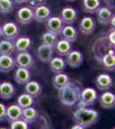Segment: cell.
<instances>
[{"mask_svg": "<svg viewBox=\"0 0 115 129\" xmlns=\"http://www.w3.org/2000/svg\"><path fill=\"white\" fill-rule=\"evenodd\" d=\"M73 121L84 128H89L98 122L100 115L98 111L87 107H78L73 113Z\"/></svg>", "mask_w": 115, "mask_h": 129, "instance_id": "6da1fadb", "label": "cell"}, {"mask_svg": "<svg viewBox=\"0 0 115 129\" xmlns=\"http://www.w3.org/2000/svg\"><path fill=\"white\" fill-rule=\"evenodd\" d=\"M81 90L78 85L70 81L65 86L58 90V99L64 106L72 107L79 102Z\"/></svg>", "mask_w": 115, "mask_h": 129, "instance_id": "7a4b0ae2", "label": "cell"}, {"mask_svg": "<svg viewBox=\"0 0 115 129\" xmlns=\"http://www.w3.org/2000/svg\"><path fill=\"white\" fill-rule=\"evenodd\" d=\"M98 99L97 90L91 87H88L81 90L80 99H79L78 107H89L95 103Z\"/></svg>", "mask_w": 115, "mask_h": 129, "instance_id": "3957f363", "label": "cell"}, {"mask_svg": "<svg viewBox=\"0 0 115 129\" xmlns=\"http://www.w3.org/2000/svg\"><path fill=\"white\" fill-rule=\"evenodd\" d=\"M98 61L101 63L104 70L108 72H113L115 69V55L114 49L110 48L106 51L101 57L98 58Z\"/></svg>", "mask_w": 115, "mask_h": 129, "instance_id": "277c9868", "label": "cell"}, {"mask_svg": "<svg viewBox=\"0 0 115 129\" xmlns=\"http://www.w3.org/2000/svg\"><path fill=\"white\" fill-rule=\"evenodd\" d=\"M2 29V36L5 40L12 41L16 40L19 35L20 29L18 25L14 22H6L1 27Z\"/></svg>", "mask_w": 115, "mask_h": 129, "instance_id": "5b68a950", "label": "cell"}, {"mask_svg": "<svg viewBox=\"0 0 115 129\" xmlns=\"http://www.w3.org/2000/svg\"><path fill=\"white\" fill-rule=\"evenodd\" d=\"M59 17L64 25H73L78 18V12L71 6H65L60 11Z\"/></svg>", "mask_w": 115, "mask_h": 129, "instance_id": "8992f818", "label": "cell"}, {"mask_svg": "<svg viewBox=\"0 0 115 129\" xmlns=\"http://www.w3.org/2000/svg\"><path fill=\"white\" fill-rule=\"evenodd\" d=\"M34 20L38 22H46L52 16V10L48 5H41L33 9Z\"/></svg>", "mask_w": 115, "mask_h": 129, "instance_id": "52a82bcc", "label": "cell"}, {"mask_svg": "<svg viewBox=\"0 0 115 129\" xmlns=\"http://www.w3.org/2000/svg\"><path fill=\"white\" fill-rule=\"evenodd\" d=\"M16 19L18 23L21 24H29L34 20V13L33 9L28 6H23L18 9L16 14Z\"/></svg>", "mask_w": 115, "mask_h": 129, "instance_id": "ba28073f", "label": "cell"}, {"mask_svg": "<svg viewBox=\"0 0 115 129\" xmlns=\"http://www.w3.org/2000/svg\"><path fill=\"white\" fill-rule=\"evenodd\" d=\"M15 59H16V66L18 67H23L30 70L34 66V59L28 52L18 53Z\"/></svg>", "mask_w": 115, "mask_h": 129, "instance_id": "9c48e42d", "label": "cell"}, {"mask_svg": "<svg viewBox=\"0 0 115 129\" xmlns=\"http://www.w3.org/2000/svg\"><path fill=\"white\" fill-rule=\"evenodd\" d=\"M65 62L70 67L78 68L83 62V54L79 50H71L65 56Z\"/></svg>", "mask_w": 115, "mask_h": 129, "instance_id": "30bf717a", "label": "cell"}, {"mask_svg": "<svg viewBox=\"0 0 115 129\" xmlns=\"http://www.w3.org/2000/svg\"><path fill=\"white\" fill-rule=\"evenodd\" d=\"M95 84L98 89L101 91H106L110 89L113 85V79L112 76L106 73L99 74L95 78Z\"/></svg>", "mask_w": 115, "mask_h": 129, "instance_id": "8fae6325", "label": "cell"}, {"mask_svg": "<svg viewBox=\"0 0 115 129\" xmlns=\"http://www.w3.org/2000/svg\"><path fill=\"white\" fill-rule=\"evenodd\" d=\"M96 22L91 16H84L79 23V30L84 35H90L95 31Z\"/></svg>", "mask_w": 115, "mask_h": 129, "instance_id": "7c38bea8", "label": "cell"}, {"mask_svg": "<svg viewBox=\"0 0 115 129\" xmlns=\"http://www.w3.org/2000/svg\"><path fill=\"white\" fill-rule=\"evenodd\" d=\"M53 49L54 48L51 46L41 44V46H39L38 49H37V57L42 63H49L51 59L54 57Z\"/></svg>", "mask_w": 115, "mask_h": 129, "instance_id": "4fadbf2b", "label": "cell"}, {"mask_svg": "<svg viewBox=\"0 0 115 129\" xmlns=\"http://www.w3.org/2000/svg\"><path fill=\"white\" fill-rule=\"evenodd\" d=\"M31 78H32V73L29 69L23 67H17V69L15 71L14 79L18 84L25 85L31 80Z\"/></svg>", "mask_w": 115, "mask_h": 129, "instance_id": "5bb4252c", "label": "cell"}, {"mask_svg": "<svg viewBox=\"0 0 115 129\" xmlns=\"http://www.w3.org/2000/svg\"><path fill=\"white\" fill-rule=\"evenodd\" d=\"M64 24L63 22V21L61 20V18L59 16H52L46 22V27H47V31L50 32H53L57 34L58 35L60 34L61 30L64 28Z\"/></svg>", "mask_w": 115, "mask_h": 129, "instance_id": "9a60e30c", "label": "cell"}, {"mask_svg": "<svg viewBox=\"0 0 115 129\" xmlns=\"http://www.w3.org/2000/svg\"><path fill=\"white\" fill-rule=\"evenodd\" d=\"M16 66V59L11 55H0V72L7 73Z\"/></svg>", "mask_w": 115, "mask_h": 129, "instance_id": "2e32d148", "label": "cell"}, {"mask_svg": "<svg viewBox=\"0 0 115 129\" xmlns=\"http://www.w3.org/2000/svg\"><path fill=\"white\" fill-rule=\"evenodd\" d=\"M59 35L63 40L68 41L70 43H73L76 41L77 37H78V30L73 25H64Z\"/></svg>", "mask_w": 115, "mask_h": 129, "instance_id": "e0dca14e", "label": "cell"}, {"mask_svg": "<svg viewBox=\"0 0 115 129\" xmlns=\"http://www.w3.org/2000/svg\"><path fill=\"white\" fill-rule=\"evenodd\" d=\"M16 92V87L10 82L4 81V82L0 83V98L10 100L14 96Z\"/></svg>", "mask_w": 115, "mask_h": 129, "instance_id": "ac0fdd59", "label": "cell"}, {"mask_svg": "<svg viewBox=\"0 0 115 129\" xmlns=\"http://www.w3.org/2000/svg\"><path fill=\"white\" fill-rule=\"evenodd\" d=\"M113 15L114 14H112V10L106 6H103L100 8L96 12V19L100 24L106 26L110 23V21Z\"/></svg>", "mask_w": 115, "mask_h": 129, "instance_id": "d6986e66", "label": "cell"}, {"mask_svg": "<svg viewBox=\"0 0 115 129\" xmlns=\"http://www.w3.org/2000/svg\"><path fill=\"white\" fill-rule=\"evenodd\" d=\"M99 103L105 109H113L115 106V95L111 91L106 90L99 96Z\"/></svg>", "mask_w": 115, "mask_h": 129, "instance_id": "ffe728a7", "label": "cell"}, {"mask_svg": "<svg viewBox=\"0 0 115 129\" xmlns=\"http://www.w3.org/2000/svg\"><path fill=\"white\" fill-rule=\"evenodd\" d=\"M49 66L51 72H53L55 74H58L62 73L65 71L67 64H66L65 59L64 58L57 56V57H53L51 59V61L49 62Z\"/></svg>", "mask_w": 115, "mask_h": 129, "instance_id": "44dd1931", "label": "cell"}, {"mask_svg": "<svg viewBox=\"0 0 115 129\" xmlns=\"http://www.w3.org/2000/svg\"><path fill=\"white\" fill-rule=\"evenodd\" d=\"M22 109H21L17 104H11L8 108H6L5 119L9 122L15 121L22 118Z\"/></svg>", "mask_w": 115, "mask_h": 129, "instance_id": "7402d4cb", "label": "cell"}, {"mask_svg": "<svg viewBox=\"0 0 115 129\" xmlns=\"http://www.w3.org/2000/svg\"><path fill=\"white\" fill-rule=\"evenodd\" d=\"M15 48L18 53H22V52H28L30 49L31 45H32V41L31 38L27 35L16 38V41L14 42Z\"/></svg>", "mask_w": 115, "mask_h": 129, "instance_id": "603a6c76", "label": "cell"}, {"mask_svg": "<svg viewBox=\"0 0 115 129\" xmlns=\"http://www.w3.org/2000/svg\"><path fill=\"white\" fill-rule=\"evenodd\" d=\"M56 51V53L60 56V57H64L66 56L72 50V45L70 41H65V40H61L58 41L56 45L53 47Z\"/></svg>", "mask_w": 115, "mask_h": 129, "instance_id": "cb8c5ba5", "label": "cell"}, {"mask_svg": "<svg viewBox=\"0 0 115 129\" xmlns=\"http://www.w3.org/2000/svg\"><path fill=\"white\" fill-rule=\"evenodd\" d=\"M25 89V93L30 95L31 96L34 97H38L40 95L42 92V86L41 85V84L36 81H29L28 83H27L25 84L24 87Z\"/></svg>", "mask_w": 115, "mask_h": 129, "instance_id": "d4e9b609", "label": "cell"}, {"mask_svg": "<svg viewBox=\"0 0 115 129\" xmlns=\"http://www.w3.org/2000/svg\"><path fill=\"white\" fill-rule=\"evenodd\" d=\"M101 0H83V10L86 13L95 14L101 7Z\"/></svg>", "mask_w": 115, "mask_h": 129, "instance_id": "484cf974", "label": "cell"}, {"mask_svg": "<svg viewBox=\"0 0 115 129\" xmlns=\"http://www.w3.org/2000/svg\"><path fill=\"white\" fill-rule=\"evenodd\" d=\"M69 82H70V78H69L67 74L64 73V72L55 74V76H53V80H52L53 87L57 90L63 88L64 86H65Z\"/></svg>", "mask_w": 115, "mask_h": 129, "instance_id": "4316f807", "label": "cell"}, {"mask_svg": "<svg viewBox=\"0 0 115 129\" xmlns=\"http://www.w3.org/2000/svg\"><path fill=\"white\" fill-rule=\"evenodd\" d=\"M38 111L32 106V107H28L22 109V118L21 119L26 121L27 123L30 124L38 118Z\"/></svg>", "mask_w": 115, "mask_h": 129, "instance_id": "83f0119b", "label": "cell"}, {"mask_svg": "<svg viewBox=\"0 0 115 129\" xmlns=\"http://www.w3.org/2000/svg\"><path fill=\"white\" fill-rule=\"evenodd\" d=\"M15 50L16 48L12 41L5 39L0 41V55H12Z\"/></svg>", "mask_w": 115, "mask_h": 129, "instance_id": "f1b7e54d", "label": "cell"}, {"mask_svg": "<svg viewBox=\"0 0 115 129\" xmlns=\"http://www.w3.org/2000/svg\"><path fill=\"white\" fill-rule=\"evenodd\" d=\"M17 104L21 109H24L26 108L32 107L34 105V97L31 96L30 95L27 94V93H23V94H21L19 96L17 97Z\"/></svg>", "mask_w": 115, "mask_h": 129, "instance_id": "f546056e", "label": "cell"}, {"mask_svg": "<svg viewBox=\"0 0 115 129\" xmlns=\"http://www.w3.org/2000/svg\"><path fill=\"white\" fill-rule=\"evenodd\" d=\"M58 41V35L55 33L50 32V31H47L42 35L41 36V42L42 44L51 46V47H54L56 45L57 41Z\"/></svg>", "mask_w": 115, "mask_h": 129, "instance_id": "4dcf8cb0", "label": "cell"}, {"mask_svg": "<svg viewBox=\"0 0 115 129\" xmlns=\"http://www.w3.org/2000/svg\"><path fill=\"white\" fill-rule=\"evenodd\" d=\"M14 10V2L12 0H0V13L9 14Z\"/></svg>", "mask_w": 115, "mask_h": 129, "instance_id": "1f68e13d", "label": "cell"}, {"mask_svg": "<svg viewBox=\"0 0 115 129\" xmlns=\"http://www.w3.org/2000/svg\"><path fill=\"white\" fill-rule=\"evenodd\" d=\"M104 40L106 45L110 47V48H113L115 47V31L114 28H111L109 31L106 34L105 37H104Z\"/></svg>", "mask_w": 115, "mask_h": 129, "instance_id": "d6a6232c", "label": "cell"}, {"mask_svg": "<svg viewBox=\"0 0 115 129\" xmlns=\"http://www.w3.org/2000/svg\"><path fill=\"white\" fill-rule=\"evenodd\" d=\"M10 129H29V126L28 123L20 119L10 122Z\"/></svg>", "mask_w": 115, "mask_h": 129, "instance_id": "836d02e7", "label": "cell"}, {"mask_svg": "<svg viewBox=\"0 0 115 129\" xmlns=\"http://www.w3.org/2000/svg\"><path fill=\"white\" fill-rule=\"evenodd\" d=\"M47 0H27L26 3L28 4V7H30L31 9H34V8L37 7L39 5H45Z\"/></svg>", "mask_w": 115, "mask_h": 129, "instance_id": "e575fe53", "label": "cell"}, {"mask_svg": "<svg viewBox=\"0 0 115 129\" xmlns=\"http://www.w3.org/2000/svg\"><path fill=\"white\" fill-rule=\"evenodd\" d=\"M6 116V106L4 103H0V122L5 120Z\"/></svg>", "mask_w": 115, "mask_h": 129, "instance_id": "d590c367", "label": "cell"}, {"mask_svg": "<svg viewBox=\"0 0 115 129\" xmlns=\"http://www.w3.org/2000/svg\"><path fill=\"white\" fill-rule=\"evenodd\" d=\"M105 3L107 5L106 7H108L109 9L114 8V0H105Z\"/></svg>", "mask_w": 115, "mask_h": 129, "instance_id": "8d00e7d4", "label": "cell"}, {"mask_svg": "<svg viewBox=\"0 0 115 129\" xmlns=\"http://www.w3.org/2000/svg\"><path fill=\"white\" fill-rule=\"evenodd\" d=\"M15 4H17V5H21V4H24L27 2V0H12Z\"/></svg>", "mask_w": 115, "mask_h": 129, "instance_id": "74e56055", "label": "cell"}, {"mask_svg": "<svg viewBox=\"0 0 115 129\" xmlns=\"http://www.w3.org/2000/svg\"><path fill=\"white\" fill-rule=\"evenodd\" d=\"M114 21H115V16L113 15V16H112V19H111V21H110V23H109V24H111V28H114V27H115Z\"/></svg>", "mask_w": 115, "mask_h": 129, "instance_id": "f35d334b", "label": "cell"}, {"mask_svg": "<svg viewBox=\"0 0 115 129\" xmlns=\"http://www.w3.org/2000/svg\"><path fill=\"white\" fill-rule=\"evenodd\" d=\"M70 129H85L84 127H83V126H79V125H74V126H72Z\"/></svg>", "mask_w": 115, "mask_h": 129, "instance_id": "ab89813d", "label": "cell"}, {"mask_svg": "<svg viewBox=\"0 0 115 129\" xmlns=\"http://www.w3.org/2000/svg\"><path fill=\"white\" fill-rule=\"evenodd\" d=\"M2 37V29H1V26H0V38Z\"/></svg>", "mask_w": 115, "mask_h": 129, "instance_id": "60d3db41", "label": "cell"}, {"mask_svg": "<svg viewBox=\"0 0 115 129\" xmlns=\"http://www.w3.org/2000/svg\"><path fill=\"white\" fill-rule=\"evenodd\" d=\"M0 129H9V128H6V127H0Z\"/></svg>", "mask_w": 115, "mask_h": 129, "instance_id": "b9f144b4", "label": "cell"}, {"mask_svg": "<svg viewBox=\"0 0 115 129\" xmlns=\"http://www.w3.org/2000/svg\"><path fill=\"white\" fill-rule=\"evenodd\" d=\"M67 1H76V0H67Z\"/></svg>", "mask_w": 115, "mask_h": 129, "instance_id": "7bdbcfd3", "label": "cell"}, {"mask_svg": "<svg viewBox=\"0 0 115 129\" xmlns=\"http://www.w3.org/2000/svg\"><path fill=\"white\" fill-rule=\"evenodd\" d=\"M112 129H115V128H112Z\"/></svg>", "mask_w": 115, "mask_h": 129, "instance_id": "ee69618b", "label": "cell"}]
</instances>
